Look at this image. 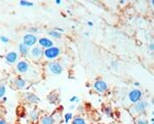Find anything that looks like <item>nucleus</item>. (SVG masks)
Listing matches in <instances>:
<instances>
[{"mask_svg": "<svg viewBox=\"0 0 154 124\" xmlns=\"http://www.w3.org/2000/svg\"><path fill=\"white\" fill-rule=\"evenodd\" d=\"M20 5L21 6H25V8H32V6H34V3L25 0V1H20Z\"/></svg>", "mask_w": 154, "mask_h": 124, "instance_id": "obj_22", "label": "nucleus"}, {"mask_svg": "<svg viewBox=\"0 0 154 124\" xmlns=\"http://www.w3.org/2000/svg\"><path fill=\"white\" fill-rule=\"evenodd\" d=\"M29 117L33 122H36V121H38L39 118H40V115H39L38 111H37L36 109H34V110H31V111H30Z\"/></svg>", "mask_w": 154, "mask_h": 124, "instance_id": "obj_17", "label": "nucleus"}, {"mask_svg": "<svg viewBox=\"0 0 154 124\" xmlns=\"http://www.w3.org/2000/svg\"><path fill=\"white\" fill-rule=\"evenodd\" d=\"M79 101V97H78V96H72V97H71V99H70V102H78Z\"/></svg>", "mask_w": 154, "mask_h": 124, "instance_id": "obj_26", "label": "nucleus"}, {"mask_svg": "<svg viewBox=\"0 0 154 124\" xmlns=\"http://www.w3.org/2000/svg\"><path fill=\"white\" fill-rule=\"evenodd\" d=\"M148 49H149V51L151 52H153V49H154V46H153V42H150L149 44V46H148Z\"/></svg>", "mask_w": 154, "mask_h": 124, "instance_id": "obj_28", "label": "nucleus"}, {"mask_svg": "<svg viewBox=\"0 0 154 124\" xmlns=\"http://www.w3.org/2000/svg\"><path fill=\"white\" fill-rule=\"evenodd\" d=\"M17 71L20 73H26L29 71V63L26 60H21L17 63Z\"/></svg>", "mask_w": 154, "mask_h": 124, "instance_id": "obj_13", "label": "nucleus"}, {"mask_svg": "<svg viewBox=\"0 0 154 124\" xmlns=\"http://www.w3.org/2000/svg\"><path fill=\"white\" fill-rule=\"evenodd\" d=\"M38 124H55V120L51 117V115H44L41 116L38 120Z\"/></svg>", "mask_w": 154, "mask_h": 124, "instance_id": "obj_14", "label": "nucleus"}, {"mask_svg": "<svg viewBox=\"0 0 154 124\" xmlns=\"http://www.w3.org/2000/svg\"><path fill=\"white\" fill-rule=\"evenodd\" d=\"M94 89L97 91L98 93H105L107 90H108V84H107L105 81L103 80H97L96 82L94 83Z\"/></svg>", "mask_w": 154, "mask_h": 124, "instance_id": "obj_6", "label": "nucleus"}, {"mask_svg": "<svg viewBox=\"0 0 154 124\" xmlns=\"http://www.w3.org/2000/svg\"><path fill=\"white\" fill-rule=\"evenodd\" d=\"M61 54V49L58 47H51L48 49L44 50L43 56L46 58L48 61H53L55 58H58Z\"/></svg>", "mask_w": 154, "mask_h": 124, "instance_id": "obj_2", "label": "nucleus"}, {"mask_svg": "<svg viewBox=\"0 0 154 124\" xmlns=\"http://www.w3.org/2000/svg\"><path fill=\"white\" fill-rule=\"evenodd\" d=\"M19 59V54L17 52H8L6 55H5V61L7 62L8 64H15L16 62Z\"/></svg>", "mask_w": 154, "mask_h": 124, "instance_id": "obj_11", "label": "nucleus"}, {"mask_svg": "<svg viewBox=\"0 0 154 124\" xmlns=\"http://www.w3.org/2000/svg\"><path fill=\"white\" fill-rule=\"evenodd\" d=\"M0 40L2 41L3 44H7L8 41H9V38H8L7 36H4V35H1V36H0Z\"/></svg>", "mask_w": 154, "mask_h": 124, "instance_id": "obj_25", "label": "nucleus"}, {"mask_svg": "<svg viewBox=\"0 0 154 124\" xmlns=\"http://www.w3.org/2000/svg\"><path fill=\"white\" fill-rule=\"evenodd\" d=\"M29 31L30 32H37L38 31V29H37V28H30Z\"/></svg>", "mask_w": 154, "mask_h": 124, "instance_id": "obj_29", "label": "nucleus"}, {"mask_svg": "<svg viewBox=\"0 0 154 124\" xmlns=\"http://www.w3.org/2000/svg\"><path fill=\"white\" fill-rule=\"evenodd\" d=\"M148 107H149L148 101L141 99V100H139V101L135 102L134 106H132V107L130 108L128 112H130V114L132 115V117L135 118V117L139 116V115L144 114V113L146 112V110L148 109Z\"/></svg>", "mask_w": 154, "mask_h": 124, "instance_id": "obj_1", "label": "nucleus"}, {"mask_svg": "<svg viewBox=\"0 0 154 124\" xmlns=\"http://www.w3.org/2000/svg\"><path fill=\"white\" fill-rule=\"evenodd\" d=\"M87 25H88L89 27H93V26H94V23L91 22V21H88V22H87Z\"/></svg>", "mask_w": 154, "mask_h": 124, "instance_id": "obj_31", "label": "nucleus"}, {"mask_svg": "<svg viewBox=\"0 0 154 124\" xmlns=\"http://www.w3.org/2000/svg\"><path fill=\"white\" fill-rule=\"evenodd\" d=\"M134 122H135V124H149V121H148V119L144 116V114L135 117V118H134Z\"/></svg>", "mask_w": 154, "mask_h": 124, "instance_id": "obj_15", "label": "nucleus"}, {"mask_svg": "<svg viewBox=\"0 0 154 124\" xmlns=\"http://www.w3.org/2000/svg\"><path fill=\"white\" fill-rule=\"evenodd\" d=\"M103 112H104V114L107 115L108 117H112V116H113V111H112V109H111L109 106L103 108Z\"/></svg>", "mask_w": 154, "mask_h": 124, "instance_id": "obj_21", "label": "nucleus"}, {"mask_svg": "<svg viewBox=\"0 0 154 124\" xmlns=\"http://www.w3.org/2000/svg\"><path fill=\"white\" fill-rule=\"evenodd\" d=\"M72 124H88L84 117L82 116H76L73 118Z\"/></svg>", "mask_w": 154, "mask_h": 124, "instance_id": "obj_19", "label": "nucleus"}, {"mask_svg": "<svg viewBox=\"0 0 154 124\" xmlns=\"http://www.w3.org/2000/svg\"><path fill=\"white\" fill-rule=\"evenodd\" d=\"M141 98H142V91L140 89H134V90L130 91V93H128V100L132 103L139 101V100H141Z\"/></svg>", "mask_w": 154, "mask_h": 124, "instance_id": "obj_7", "label": "nucleus"}, {"mask_svg": "<svg viewBox=\"0 0 154 124\" xmlns=\"http://www.w3.org/2000/svg\"><path fill=\"white\" fill-rule=\"evenodd\" d=\"M37 41H38V39H37L35 34L29 33V34H26V35L23 37V44L26 45L28 48H30V47H35V45L37 44Z\"/></svg>", "mask_w": 154, "mask_h": 124, "instance_id": "obj_5", "label": "nucleus"}, {"mask_svg": "<svg viewBox=\"0 0 154 124\" xmlns=\"http://www.w3.org/2000/svg\"><path fill=\"white\" fill-rule=\"evenodd\" d=\"M61 3H62V2H61V1H59V0H57V1H55V4H61Z\"/></svg>", "mask_w": 154, "mask_h": 124, "instance_id": "obj_32", "label": "nucleus"}, {"mask_svg": "<svg viewBox=\"0 0 154 124\" xmlns=\"http://www.w3.org/2000/svg\"><path fill=\"white\" fill-rule=\"evenodd\" d=\"M5 91H6V87H5L4 84H0V99L4 96Z\"/></svg>", "mask_w": 154, "mask_h": 124, "instance_id": "obj_23", "label": "nucleus"}, {"mask_svg": "<svg viewBox=\"0 0 154 124\" xmlns=\"http://www.w3.org/2000/svg\"><path fill=\"white\" fill-rule=\"evenodd\" d=\"M38 45L39 47H41L42 49H48V48H51V47H53V41L51 39L47 38V37H41V38L38 39Z\"/></svg>", "mask_w": 154, "mask_h": 124, "instance_id": "obj_12", "label": "nucleus"}, {"mask_svg": "<svg viewBox=\"0 0 154 124\" xmlns=\"http://www.w3.org/2000/svg\"><path fill=\"white\" fill-rule=\"evenodd\" d=\"M74 108H75V105H72V106H71V107H70V110H73V109H74Z\"/></svg>", "mask_w": 154, "mask_h": 124, "instance_id": "obj_33", "label": "nucleus"}, {"mask_svg": "<svg viewBox=\"0 0 154 124\" xmlns=\"http://www.w3.org/2000/svg\"><path fill=\"white\" fill-rule=\"evenodd\" d=\"M29 51H30L29 48H28L26 45L23 44V42H21V44L19 45V52H20V54H21L23 57H27V56H28Z\"/></svg>", "mask_w": 154, "mask_h": 124, "instance_id": "obj_16", "label": "nucleus"}, {"mask_svg": "<svg viewBox=\"0 0 154 124\" xmlns=\"http://www.w3.org/2000/svg\"><path fill=\"white\" fill-rule=\"evenodd\" d=\"M14 85H15V87L17 88V89H25V88H27L29 86V84H28L27 80L21 78V77H18V78H16L15 81H14Z\"/></svg>", "mask_w": 154, "mask_h": 124, "instance_id": "obj_10", "label": "nucleus"}, {"mask_svg": "<svg viewBox=\"0 0 154 124\" xmlns=\"http://www.w3.org/2000/svg\"><path fill=\"white\" fill-rule=\"evenodd\" d=\"M51 117L53 118L55 120V124H61L64 120L63 118V109L60 108V109H57L53 111V113L51 114Z\"/></svg>", "mask_w": 154, "mask_h": 124, "instance_id": "obj_9", "label": "nucleus"}, {"mask_svg": "<svg viewBox=\"0 0 154 124\" xmlns=\"http://www.w3.org/2000/svg\"><path fill=\"white\" fill-rule=\"evenodd\" d=\"M72 118H73L72 114H71V113H67V114H66L65 116H64V121H65L66 123H68V122H69L70 120L72 119Z\"/></svg>", "mask_w": 154, "mask_h": 124, "instance_id": "obj_24", "label": "nucleus"}, {"mask_svg": "<svg viewBox=\"0 0 154 124\" xmlns=\"http://www.w3.org/2000/svg\"><path fill=\"white\" fill-rule=\"evenodd\" d=\"M111 66H112V68H113V69H117V68H118L117 61H112V62H111Z\"/></svg>", "mask_w": 154, "mask_h": 124, "instance_id": "obj_27", "label": "nucleus"}, {"mask_svg": "<svg viewBox=\"0 0 154 124\" xmlns=\"http://www.w3.org/2000/svg\"><path fill=\"white\" fill-rule=\"evenodd\" d=\"M135 86H140V84H139V83H135Z\"/></svg>", "mask_w": 154, "mask_h": 124, "instance_id": "obj_34", "label": "nucleus"}, {"mask_svg": "<svg viewBox=\"0 0 154 124\" xmlns=\"http://www.w3.org/2000/svg\"><path fill=\"white\" fill-rule=\"evenodd\" d=\"M48 35L51 37H53V38H57V39H60L61 37H62V34L60 33V32L55 31V30H53V31H48Z\"/></svg>", "mask_w": 154, "mask_h": 124, "instance_id": "obj_20", "label": "nucleus"}, {"mask_svg": "<svg viewBox=\"0 0 154 124\" xmlns=\"http://www.w3.org/2000/svg\"><path fill=\"white\" fill-rule=\"evenodd\" d=\"M24 98L27 102H29L31 105H37V103L40 102V98H39L36 94H34V93H30V92L25 93Z\"/></svg>", "mask_w": 154, "mask_h": 124, "instance_id": "obj_8", "label": "nucleus"}, {"mask_svg": "<svg viewBox=\"0 0 154 124\" xmlns=\"http://www.w3.org/2000/svg\"><path fill=\"white\" fill-rule=\"evenodd\" d=\"M47 69L51 73L55 75H60L63 73V66L61 65L59 62H55V61H51L47 63Z\"/></svg>", "mask_w": 154, "mask_h": 124, "instance_id": "obj_4", "label": "nucleus"}, {"mask_svg": "<svg viewBox=\"0 0 154 124\" xmlns=\"http://www.w3.org/2000/svg\"><path fill=\"white\" fill-rule=\"evenodd\" d=\"M43 53H44L43 49L39 46L33 47V48L30 50L31 58H32V60L35 61V62H38V61H40L41 59H42V57H43Z\"/></svg>", "mask_w": 154, "mask_h": 124, "instance_id": "obj_3", "label": "nucleus"}, {"mask_svg": "<svg viewBox=\"0 0 154 124\" xmlns=\"http://www.w3.org/2000/svg\"><path fill=\"white\" fill-rule=\"evenodd\" d=\"M0 124H7V122L5 121L4 119H0Z\"/></svg>", "mask_w": 154, "mask_h": 124, "instance_id": "obj_30", "label": "nucleus"}, {"mask_svg": "<svg viewBox=\"0 0 154 124\" xmlns=\"http://www.w3.org/2000/svg\"><path fill=\"white\" fill-rule=\"evenodd\" d=\"M47 100L51 103H57L60 99H59V95L57 94V92H51V94L47 95Z\"/></svg>", "mask_w": 154, "mask_h": 124, "instance_id": "obj_18", "label": "nucleus"}]
</instances>
